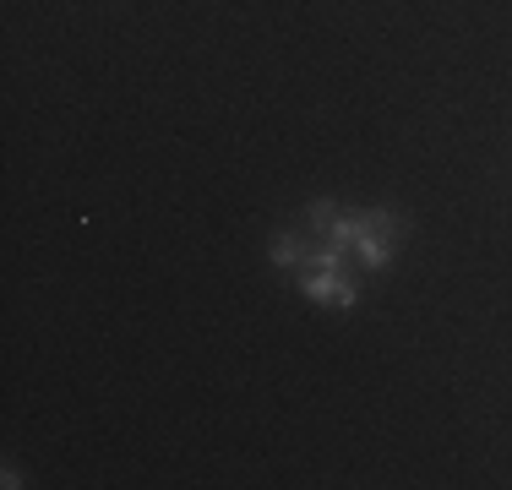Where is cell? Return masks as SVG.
I'll list each match as a JSON object with an SVG mask.
<instances>
[{"label": "cell", "mask_w": 512, "mask_h": 490, "mask_svg": "<svg viewBox=\"0 0 512 490\" xmlns=\"http://www.w3.org/2000/svg\"><path fill=\"white\" fill-rule=\"evenodd\" d=\"M300 289H306L311 300L338 305V311H349V305H355V284L344 278V267H316V262H306V267H300Z\"/></svg>", "instance_id": "6da1fadb"}, {"label": "cell", "mask_w": 512, "mask_h": 490, "mask_svg": "<svg viewBox=\"0 0 512 490\" xmlns=\"http://www.w3.org/2000/svg\"><path fill=\"white\" fill-rule=\"evenodd\" d=\"M306 240H300V235H289V229H284V235H273V267H306Z\"/></svg>", "instance_id": "7a4b0ae2"}]
</instances>
